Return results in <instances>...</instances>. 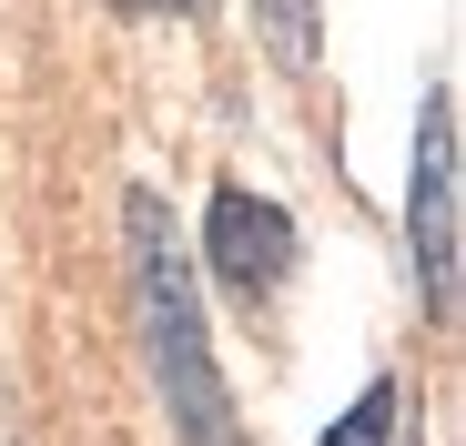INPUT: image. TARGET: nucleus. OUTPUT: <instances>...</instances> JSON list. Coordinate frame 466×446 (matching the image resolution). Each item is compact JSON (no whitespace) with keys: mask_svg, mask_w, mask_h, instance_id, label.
<instances>
[{"mask_svg":"<svg viewBox=\"0 0 466 446\" xmlns=\"http://www.w3.org/2000/svg\"><path fill=\"white\" fill-rule=\"evenodd\" d=\"M122 244H132V315H142V355H152V386H163V416L183 446H244L223 396V365L203 335V294H193V254L173 234V203L163 193H122Z\"/></svg>","mask_w":466,"mask_h":446,"instance_id":"obj_1","label":"nucleus"},{"mask_svg":"<svg viewBox=\"0 0 466 446\" xmlns=\"http://www.w3.org/2000/svg\"><path fill=\"white\" fill-rule=\"evenodd\" d=\"M406 234L426 264L436 315H456V92L436 82L416 112V173H406Z\"/></svg>","mask_w":466,"mask_h":446,"instance_id":"obj_2","label":"nucleus"},{"mask_svg":"<svg viewBox=\"0 0 466 446\" xmlns=\"http://www.w3.org/2000/svg\"><path fill=\"white\" fill-rule=\"evenodd\" d=\"M203 254H213V274L254 305V294H274L284 264H294V213L264 203V193H244V183H223L213 213H203Z\"/></svg>","mask_w":466,"mask_h":446,"instance_id":"obj_3","label":"nucleus"},{"mask_svg":"<svg viewBox=\"0 0 466 446\" xmlns=\"http://www.w3.org/2000/svg\"><path fill=\"white\" fill-rule=\"evenodd\" d=\"M325 446H396V386L375 376V386H365V396L335 416V436H325Z\"/></svg>","mask_w":466,"mask_h":446,"instance_id":"obj_4","label":"nucleus"},{"mask_svg":"<svg viewBox=\"0 0 466 446\" xmlns=\"http://www.w3.org/2000/svg\"><path fill=\"white\" fill-rule=\"evenodd\" d=\"M254 21H264V41H274V61H315V0H254Z\"/></svg>","mask_w":466,"mask_h":446,"instance_id":"obj_5","label":"nucleus"},{"mask_svg":"<svg viewBox=\"0 0 466 446\" xmlns=\"http://www.w3.org/2000/svg\"><path fill=\"white\" fill-rule=\"evenodd\" d=\"M122 11H183V0H122Z\"/></svg>","mask_w":466,"mask_h":446,"instance_id":"obj_6","label":"nucleus"}]
</instances>
